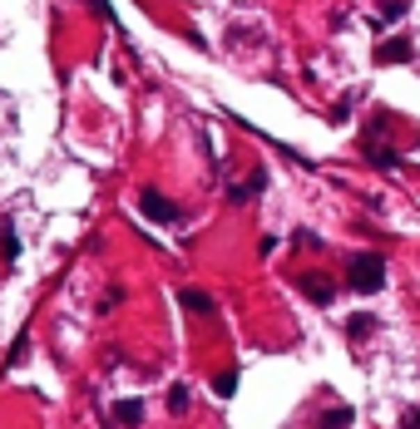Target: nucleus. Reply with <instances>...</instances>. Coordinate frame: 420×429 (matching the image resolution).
<instances>
[{
  "mask_svg": "<svg viewBox=\"0 0 420 429\" xmlns=\"http://www.w3.org/2000/svg\"><path fill=\"white\" fill-rule=\"evenodd\" d=\"M139 218H148L153 227H173V222H183V207L173 197H164L159 188H139Z\"/></svg>",
  "mask_w": 420,
  "mask_h": 429,
  "instance_id": "f03ea898",
  "label": "nucleus"
},
{
  "mask_svg": "<svg viewBox=\"0 0 420 429\" xmlns=\"http://www.w3.org/2000/svg\"><path fill=\"white\" fill-rule=\"evenodd\" d=\"M169 410L173 414H188V385H169Z\"/></svg>",
  "mask_w": 420,
  "mask_h": 429,
  "instance_id": "9b49d317",
  "label": "nucleus"
},
{
  "mask_svg": "<svg viewBox=\"0 0 420 429\" xmlns=\"http://www.w3.org/2000/svg\"><path fill=\"white\" fill-rule=\"evenodd\" d=\"M213 390H218V395L228 400V395L238 390V375H233V370H223V380H213Z\"/></svg>",
  "mask_w": 420,
  "mask_h": 429,
  "instance_id": "4468645a",
  "label": "nucleus"
},
{
  "mask_svg": "<svg viewBox=\"0 0 420 429\" xmlns=\"http://www.w3.org/2000/svg\"><path fill=\"white\" fill-rule=\"evenodd\" d=\"M366 158L381 163V168H396V153H391V148H366Z\"/></svg>",
  "mask_w": 420,
  "mask_h": 429,
  "instance_id": "ddd939ff",
  "label": "nucleus"
},
{
  "mask_svg": "<svg viewBox=\"0 0 420 429\" xmlns=\"http://www.w3.org/2000/svg\"><path fill=\"white\" fill-rule=\"evenodd\" d=\"M25 350H30V336H25V331H20V341H15V346H10V355H6V365H15V360H20V355H25Z\"/></svg>",
  "mask_w": 420,
  "mask_h": 429,
  "instance_id": "2eb2a0df",
  "label": "nucleus"
},
{
  "mask_svg": "<svg viewBox=\"0 0 420 429\" xmlns=\"http://www.w3.org/2000/svg\"><path fill=\"white\" fill-rule=\"evenodd\" d=\"M346 282H351V291H361V296H376V291L386 286V257H381V252H356L351 266H346Z\"/></svg>",
  "mask_w": 420,
  "mask_h": 429,
  "instance_id": "f257e3e1",
  "label": "nucleus"
},
{
  "mask_svg": "<svg viewBox=\"0 0 420 429\" xmlns=\"http://www.w3.org/2000/svg\"><path fill=\"white\" fill-rule=\"evenodd\" d=\"M400 15H405V0H391V6L381 10V20H376V30H386V25H396Z\"/></svg>",
  "mask_w": 420,
  "mask_h": 429,
  "instance_id": "f8f14e48",
  "label": "nucleus"
},
{
  "mask_svg": "<svg viewBox=\"0 0 420 429\" xmlns=\"http://www.w3.org/2000/svg\"><path fill=\"white\" fill-rule=\"evenodd\" d=\"M292 242H297V247H322V237H317V232H292Z\"/></svg>",
  "mask_w": 420,
  "mask_h": 429,
  "instance_id": "dca6fc26",
  "label": "nucleus"
},
{
  "mask_svg": "<svg viewBox=\"0 0 420 429\" xmlns=\"http://www.w3.org/2000/svg\"><path fill=\"white\" fill-rule=\"evenodd\" d=\"M400 429H420V410H410V414L400 419Z\"/></svg>",
  "mask_w": 420,
  "mask_h": 429,
  "instance_id": "f3484780",
  "label": "nucleus"
},
{
  "mask_svg": "<svg viewBox=\"0 0 420 429\" xmlns=\"http://www.w3.org/2000/svg\"><path fill=\"white\" fill-rule=\"evenodd\" d=\"M346 331H351V341H366L376 331V316L371 311H356V316H346Z\"/></svg>",
  "mask_w": 420,
  "mask_h": 429,
  "instance_id": "6e6552de",
  "label": "nucleus"
},
{
  "mask_svg": "<svg viewBox=\"0 0 420 429\" xmlns=\"http://www.w3.org/2000/svg\"><path fill=\"white\" fill-rule=\"evenodd\" d=\"M178 306H183V311H193V316H218V301L208 296V291H193V286H183V291H178Z\"/></svg>",
  "mask_w": 420,
  "mask_h": 429,
  "instance_id": "423d86ee",
  "label": "nucleus"
},
{
  "mask_svg": "<svg viewBox=\"0 0 420 429\" xmlns=\"http://www.w3.org/2000/svg\"><path fill=\"white\" fill-rule=\"evenodd\" d=\"M410 60V40H386V44H376V65H405Z\"/></svg>",
  "mask_w": 420,
  "mask_h": 429,
  "instance_id": "0eeeda50",
  "label": "nucleus"
},
{
  "mask_svg": "<svg viewBox=\"0 0 420 429\" xmlns=\"http://www.w3.org/2000/svg\"><path fill=\"white\" fill-rule=\"evenodd\" d=\"M317 429H351V410H346V405H336V410H322Z\"/></svg>",
  "mask_w": 420,
  "mask_h": 429,
  "instance_id": "1a4fd4ad",
  "label": "nucleus"
},
{
  "mask_svg": "<svg viewBox=\"0 0 420 429\" xmlns=\"http://www.w3.org/2000/svg\"><path fill=\"white\" fill-rule=\"evenodd\" d=\"M292 286H297V291H306L317 306H332V296H336V282H332V277H322V272H297V277H292Z\"/></svg>",
  "mask_w": 420,
  "mask_h": 429,
  "instance_id": "7ed1b4c3",
  "label": "nucleus"
},
{
  "mask_svg": "<svg viewBox=\"0 0 420 429\" xmlns=\"http://www.w3.org/2000/svg\"><path fill=\"white\" fill-rule=\"evenodd\" d=\"M109 424L114 429H139L143 424V400H119L114 414H109Z\"/></svg>",
  "mask_w": 420,
  "mask_h": 429,
  "instance_id": "20e7f679",
  "label": "nucleus"
},
{
  "mask_svg": "<svg viewBox=\"0 0 420 429\" xmlns=\"http://www.w3.org/2000/svg\"><path fill=\"white\" fill-rule=\"evenodd\" d=\"M0 252H6V261L20 257V247H15V227H10V222H0Z\"/></svg>",
  "mask_w": 420,
  "mask_h": 429,
  "instance_id": "9d476101",
  "label": "nucleus"
},
{
  "mask_svg": "<svg viewBox=\"0 0 420 429\" xmlns=\"http://www.w3.org/2000/svg\"><path fill=\"white\" fill-rule=\"evenodd\" d=\"M267 193V173H252L247 183H228V202H252Z\"/></svg>",
  "mask_w": 420,
  "mask_h": 429,
  "instance_id": "39448f33",
  "label": "nucleus"
}]
</instances>
